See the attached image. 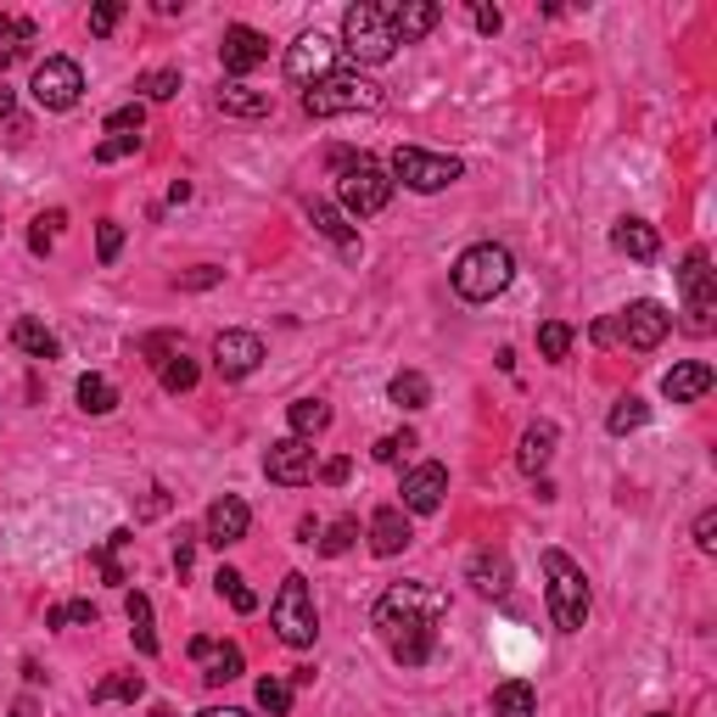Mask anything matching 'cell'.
Here are the masks:
<instances>
[{"label":"cell","mask_w":717,"mask_h":717,"mask_svg":"<svg viewBox=\"0 0 717 717\" xmlns=\"http://www.w3.org/2000/svg\"><path fill=\"white\" fill-rule=\"evenodd\" d=\"M471 23H476V34H499V28H505V12H499V7H471Z\"/></svg>","instance_id":"cell-51"},{"label":"cell","mask_w":717,"mask_h":717,"mask_svg":"<svg viewBox=\"0 0 717 717\" xmlns=\"http://www.w3.org/2000/svg\"><path fill=\"white\" fill-rule=\"evenodd\" d=\"M471 589L488 594V600H505V594H510V560H505L499 550L471 555Z\"/></svg>","instance_id":"cell-22"},{"label":"cell","mask_w":717,"mask_h":717,"mask_svg":"<svg viewBox=\"0 0 717 717\" xmlns=\"http://www.w3.org/2000/svg\"><path fill=\"white\" fill-rule=\"evenodd\" d=\"M140 695H147V679H140V673H113V679H102V684L90 690L95 706H107V701H140Z\"/></svg>","instance_id":"cell-34"},{"label":"cell","mask_w":717,"mask_h":717,"mask_svg":"<svg viewBox=\"0 0 717 717\" xmlns=\"http://www.w3.org/2000/svg\"><path fill=\"white\" fill-rule=\"evenodd\" d=\"M7 113H12V90H7V84H0V118H7Z\"/></svg>","instance_id":"cell-58"},{"label":"cell","mask_w":717,"mask_h":717,"mask_svg":"<svg viewBox=\"0 0 717 717\" xmlns=\"http://www.w3.org/2000/svg\"><path fill=\"white\" fill-rule=\"evenodd\" d=\"M343 51L365 68H381L393 51H398V39H393V23H388V7H370V0H359V7L343 12Z\"/></svg>","instance_id":"cell-6"},{"label":"cell","mask_w":717,"mask_h":717,"mask_svg":"<svg viewBox=\"0 0 717 717\" xmlns=\"http://www.w3.org/2000/svg\"><path fill=\"white\" fill-rule=\"evenodd\" d=\"M163 510H169V494H163V488H152V494H147V505H140V516L152 521V516H163Z\"/></svg>","instance_id":"cell-55"},{"label":"cell","mask_w":717,"mask_h":717,"mask_svg":"<svg viewBox=\"0 0 717 717\" xmlns=\"http://www.w3.org/2000/svg\"><path fill=\"white\" fill-rule=\"evenodd\" d=\"M213 365H219L224 381H242V375H253L264 365V343L253 337V331H219V337H213Z\"/></svg>","instance_id":"cell-15"},{"label":"cell","mask_w":717,"mask_h":717,"mask_svg":"<svg viewBox=\"0 0 717 717\" xmlns=\"http://www.w3.org/2000/svg\"><path fill=\"white\" fill-rule=\"evenodd\" d=\"M375 107H381V90L359 73H331V79L303 90L309 118H343V113H375Z\"/></svg>","instance_id":"cell-7"},{"label":"cell","mask_w":717,"mask_h":717,"mask_svg":"<svg viewBox=\"0 0 717 717\" xmlns=\"http://www.w3.org/2000/svg\"><path fill=\"white\" fill-rule=\"evenodd\" d=\"M555 438H560V432H555V426H550V420H533V426H528V432H521V449H516V465H521V471H528V476H539V471L550 465V454H555Z\"/></svg>","instance_id":"cell-23"},{"label":"cell","mask_w":717,"mask_h":717,"mask_svg":"<svg viewBox=\"0 0 717 717\" xmlns=\"http://www.w3.org/2000/svg\"><path fill=\"white\" fill-rule=\"evenodd\" d=\"M337 174H343V180H337L343 213H354V219H370V213H381V208L393 203V174L381 169L375 158H348Z\"/></svg>","instance_id":"cell-8"},{"label":"cell","mask_w":717,"mask_h":717,"mask_svg":"<svg viewBox=\"0 0 717 717\" xmlns=\"http://www.w3.org/2000/svg\"><path fill=\"white\" fill-rule=\"evenodd\" d=\"M135 90H147V102H169V95L180 90V68H158V73H147Z\"/></svg>","instance_id":"cell-45"},{"label":"cell","mask_w":717,"mask_h":717,"mask_svg":"<svg viewBox=\"0 0 717 717\" xmlns=\"http://www.w3.org/2000/svg\"><path fill=\"white\" fill-rule=\"evenodd\" d=\"M0 45H7V57H18L23 45H34V23H28V18H7V12H0Z\"/></svg>","instance_id":"cell-43"},{"label":"cell","mask_w":717,"mask_h":717,"mask_svg":"<svg viewBox=\"0 0 717 717\" xmlns=\"http://www.w3.org/2000/svg\"><path fill=\"white\" fill-rule=\"evenodd\" d=\"M12 717H34V712H28V701H23V706H18V712H12Z\"/></svg>","instance_id":"cell-59"},{"label":"cell","mask_w":717,"mask_h":717,"mask_svg":"<svg viewBox=\"0 0 717 717\" xmlns=\"http://www.w3.org/2000/svg\"><path fill=\"white\" fill-rule=\"evenodd\" d=\"M224 269H213V264H203V269H190V275H180V286H185V292H203V286H213Z\"/></svg>","instance_id":"cell-53"},{"label":"cell","mask_w":717,"mask_h":717,"mask_svg":"<svg viewBox=\"0 0 717 717\" xmlns=\"http://www.w3.org/2000/svg\"><path fill=\"white\" fill-rule=\"evenodd\" d=\"M12 348L28 354V359H57V354H62V343H57L39 320H18V325H12Z\"/></svg>","instance_id":"cell-28"},{"label":"cell","mask_w":717,"mask_h":717,"mask_svg":"<svg viewBox=\"0 0 717 717\" xmlns=\"http://www.w3.org/2000/svg\"><path fill=\"white\" fill-rule=\"evenodd\" d=\"M460 174H465V163L449 158V152H420V147H398L393 152V180H404L409 190H420V197H432V190L454 185Z\"/></svg>","instance_id":"cell-9"},{"label":"cell","mask_w":717,"mask_h":717,"mask_svg":"<svg viewBox=\"0 0 717 717\" xmlns=\"http://www.w3.org/2000/svg\"><path fill=\"white\" fill-rule=\"evenodd\" d=\"M611 247L628 253V258H639V264H650V258L661 253V235H656L645 219H623V224L611 230Z\"/></svg>","instance_id":"cell-24"},{"label":"cell","mask_w":717,"mask_h":717,"mask_svg":"<svg viewBox=\"0 0 717 717\" xmlns=\"http://www.w3.org/2000/svg\"><path fill=\"white\" fill-rule=\"evenodd\" d=\"M158 375H163V393H190V388H197V359H190L185 348H174L163 365H158Z\"/></svg>","instance_id":"cell-32"},{"label":"cell","mask_w":717,"mask_h":717,"mask_svg":"<svg viewBox=\"0 0 717 717\" xmlns=\"http://www.w3.org/2000/svg\"><path fill=\"white\" fill-rule=\"evenodd\" d=\"M118 253H124V224H118V219H102V224H95V258L113 264Z\"/></svg>","instance_id":"cell-44"},{"label":"cell","mask_w":717,"mask_h":717,"mask_svg":"<svg viewBox=\"0 0 717 717\" xmlns=\"http://www.w3.org/2000/svg\"><path fill=\"white\" fill-rule=\"evenodd\" d=\"M679 286H684V314H690L684 325L695 331V337H706V331H712V309H717V292H712V264H706V253H701V247L684 258Z\"/></svg>","instance_id":"cell-11"},{"label":"cell","mask_w":717,"mask_h":717,"mask_svg":"<svg viewBox=\"0 0 717 717\" xmlns=\"http://www.w3.org/2000/svg\"><path fill=\"white\" fill-rule=\"evenodd\" d=\"M269 623L280 634V645H292V650H309L314 634H320V611H314V589L303 571H286V583L269 605Z\"/></svg>","instance_id":"cell-5"},{"label":"cell","mask_w":717,"mask_h":717,"mask_svg":"<svg viewBox=\"0 0 717 717\" xmlns=\"http://www.w3.org/2000/svg\"><path fill=\"white\" fill-rule=\"evenodd\" d=\"M404 516H432L438 505H443V494H449V471L443 465H415L409 476H404Z\"/></svg>","instance_id":"cell-16"},{"label":"cell","mask_w":717,"mask_h":717,"mask_svg":"<svg viewBox=\"0 0 717 717\" xmlns=\"http://www.w3.org/2000/svg\"><path fill=\"white\" fill-rule=\"evenodd\" d=\"M219 57H224V73H253L258 62H269V39L247 23H230L219 39Z\"/></svg>","instance_id":"cell-17"},{"label":"cell","mask_w":717,"mask_h":717,"mask_svg":"<svg viewBox=\"0 0 717 717\" xmlns=\"http://www.w3.org/2000/svg\"><path fill=\"white\" fill-rule=\"evenodd\" d=\"M544 578H550V616L560 634H578L583 616H589V578L583 566L560 555V550H544Z\"/></svg>","instance_id":"cell-4"},{"label":"cell","mask_w":717,"mask_h":717,"mask_svg":"<svg viewBox=\"0 0 717 717\" xmlns=\"http://www.w3.org/2000/svg\"><path fill=\"white\" fill-rule=\"evenodd\" d=\"M62 224H68V213H62V208H51V213H39V219H34V230H28V247H34V253L45 258V253H51V247H57V235H62Z\"/></svg>","instance_id":"cell-38"},{"label":"cell","mask_w":717,"mask_h":717,"mask_svg":"<svg viewBox=\"0 0 717 717\" xmlns=\"http://www.w3.org/2000/svg\"><path fill=\"white\" fill-rule=\"evenodd\" d=\"M673 331V314H667L661 303H650V298H639V303H628L623 314H611V320H600L589 337L600 343V348H634V354H650V348H661V337Z\"/></svg>","instance_id":"cell-3"},{"label":"cell","mask_w":717,"mask_h":717,"mask_svg":"<svg viewBox=\"0 0 717 717\" xmlns=\"http://www.w3.org/2000/svg\"><path fill=\"white\" fill-rule=\"evenodd\" d=\"M348 471H354V465H348V460L337 454V460H325V465H320V483H331V488H343V483H348Z\"/></svg>","instance_id":"cell-54"},{"label":"cell","mask_w":717,"mask_h":717,"mask_svg":"<svg viewBox=\"0 0 717 717\" xmlns=\"http://www.w3.org/2000/svg\"><path fill=\"white\" fill-rule=\"evenodd\" d=\"M354 539H359V521H354V516L331 521L325 539H320V555H348V550H354Z\"/></svg>","instance_id":"cell-39"},{"label":"cell","mask_w":717,"mask_h":717,"mask_svg":"<svg viewBox=\"0 0 717 717\" xmlns=\"http://www.w3.org/2000/svg\"><path fill=\"white\" fill-rule=\"evenodd\" d=\"M409 449H420V443H415V432H388V438H381V443H375L370 454H375L381 465H398V460H404Z\"/></svg>","instance_id":"cell-46"},{"label":"cell","mask_w":717,"mask_h":717,"mask_svg":"<svg viewBox=\"0 0 717 717\" xmlns=\"http://www.w3.org/2000/svg\"><path fill=\"white\" fill-rule=\"evenodd\" d=\"M124 611H129V639H135V650H140V656H158V628H152V600H147V594H140V589H135V594L124 600Z\"/></svg>","instance_id":"cell-27"},{"label":"cell","mask_w":717,"mask_h":717,"mask_svg":"<svg viewBox=\"0 0 717 717\" xmlns=\"http://www.w3.org/2000/svg\"><path fill=\"white\" fill-rule=\"evenodd\" d=\"M129 152H140V135H107L102 147H95V163H118Z\"/></svg>","instance_id":"cell-47"},{"label":"cell","mask_w":717,"mask_h":717,"mask_svg":"<svg viewBox=\"0 0 717 717\" xmlns=\"http://www.w3.org/2000/svg\"><path fill=\"white\" fill-rule=\"evenodd\" d=\"M388 23H393L398 45H415V39H426L443 23V7H438V0H404V7H388Z\"/></svg>","instance_id":"cell-18"},{"label":"cell","mask_w":717,"mask_h":717,"mask_svg":"<svg viewBox=\"0 0 717 717\" xmlns=\"http://www.w3.org/2000/svg\"><path fill=\"white\" fill-rule=\"evenodd\" d=\"M309 224L325 235L331 247H337L343 258H359V230H348V213L331 208V203H309Z\"/></svg>","instance_id":"cell-21"},{"label":"cell","mask_w":717,"mask_h":717,"mask_svg":"<svg viewBox=\"0 0 717 717\" xmlns=\"http://www.w3.org/2000/svg\"><path fill=\"white\" fill-rule=\"evenodd\" d=\"M213 583H219V594H224V600H230L235 611H242V616H247V611H258V594L247 589V578H242V571L219 566V578H213Z\"/></svg>","instance_id":"cell-37"},{"label":"cell","mask_w":717,"mask_h":717,"mask_svg":"<svg viewBox=\"0 0 717 717\" xmlns=\"http://www.w3.org/2000/svg\"><path fill=\"white\" fill-rule=\"evenodd\" d=\"M443 616H449V594H438L432 583H393L375 600V634L388 639L398 667H420L432 661Z\"/></svg>","instance_id":"cell-1"},{"label":"cell","mask_w":717,"mask_h":717,"mask_svg":"<svg viewBox=\"0 0 717 717\" xmlns=\"http://www.w3.org/2000/svg\"><path fill=\"white\" fill-rule=\"evenodd\" d=\"M247 528H253L247 499H242V494H224V499H213V505H208L203 539H208L213 550H230V544H242V539H247Z\"/></svg>","instance_id":"cell-14"},{"label":"cell","mask_w":717,"mask_h":717,"mask_svg":"<svg viewBox=\"0 0 717 717\" xmlns=\"http://www.w3.org/2000/svg\"><path fill=\"white\" fill-rule=\"evenodd\" d=\"M219 113L224 118H269V95L247 90V84H224L219 90Z\"/></svg>","instance_id":"cell-26"},{"label":"cell","mask_w":717,"mask_h":717,"mask_svg":"<svg viewBox=\"0 0 717 717\" xmlns=\"http://www.w3.org/2000/svg\"><path fill=\"white\" fill-rule=\"evenodd\" d=\"M695 544H701L706 555L717 550V510H701V516H695Z\"/></svg>","instance_id":"cell-50"},{"label":"cell","mask_w":717,"mask_h":717,"mask_svg":"<svg viewBox=\"0 0 717 717\" xmlns=\"http://www.w3.org/2000/svg\"><path fill=\"white\" fill-rule=\"evenodd\" d=\"M140 124H147V107H140V102L107 113V129H113V135H140Z\"/></svg>","instance_id":"cell-49"},{"label":"cell","mask_w":717,"mask_h":717,"mask_svg":"<svg viewBox=\"0 0 717 717\" xmlns=\"http://www.w3.org/2000/svg\"><path fill=\"white\" fill-rule=\"evenodd\" d=\"M230 679H242V645H219L213 656H208V673H203V684H230Z\"/></svg>","instance_id":"cell-35"},{"label":"cell","mask_w":717,"mask_h":717,"mask_svg":"<svg viewBox=\"0 0 717 717\" xmlns=\"http://www.w3.org/2000/svg\"><path fill=\"white\" fill-rule=\"evenodd\" d=\"M190 555H197V533H185V528H180V544H174V571H180V578L190 571Z\"/></svg>","instance_id":"cell-52"},{"label":"cell","mask_w":717,"mask_h":717,"mask_svg":"<svg viewBox=\"0 0 717 717\" xmlns=\"http://www.w3.org/2000/svg\"><path fill=\"white\" fill-rule=\"evenodd\" d=\"M213 650H219V645H213V639H190V656H197V661H208V656H213Z\"/></svg>","instance_id":"cell-57"},{"label":"cell","mask_w":717,"mask_h":717,"mask_svg":"<svg viewBox=\"0 0 717 717\" xmlns=\"http://www.w3.org/2000/svg\"><path fill=\"white\" fill-rule=\"evenodd\" d=\"M409 516L398 510V505H381L375 516H370V550L381 555V560H393V555H404L409 550Z\"/></svg>","instance_id":"cell-19"},{"label":"cell","mask_w":717,"mask_h":717,"mask_svg":"<svg viewBox=\"0 0 717 717\" xmlns=\"http://www.w3.org/2000/svg\"><path fill=\"white\" fill-rule=\"evenodd\" d=\"M68 623L95 628V605H90V600H73V605H51V611H45V628H68Z\"/></svg>","instance_id":"cell-42"},{"label":"cell","mask_w":717,"mask_h":717,"mask_svg":"<svg viewBox=\"0 0 717 717\" xmlns=\"http://www.w3.org/2000/svg\"><path fill=\"white\" fill-rule=\"evenodd\" d=\"M539 712V690L528 679H505L494 690V717H533Z\"/></svg>","instance_id":"cell-25"},{"label":"cell","mask_w":717,"mask_h":717,"mask_svg":"<svg viewBox=\"0 0 717 717\" xmlns=\"http://www.w3.org/2000/svg\"><path fill=\"white\" fill-rule=\"evenodd\" d=\"M258 706L269 717H286V712H292V684H286V679H258Z\"/></svg>","instance_id":"cell-41"},{"label":"cell","mask_w":717,"mask_h":717,"mask_svg":"<svg viewBox=\"0 0 717 717\" xmlns=\"http://www.w3.org/2000/svg\"><path fill=\"white\" fill-rule=\"evenodd\" d=\"M34 102L45 107V113H73L79 107V95H84V73H79V62L73 57H45L39 68H34Z\"/></svg>","instance_id":"cell-10"},{"label":"cell","mask_w":717,"mask_h":717,"mask_svg":"<svg viewBox=\"0 0 717 717\" xmlns=\"http://www.w3.org/2000/svg\"><path fill=\"white\" fill-rule=\"evenodd\" d=\"M129 544H135V533L118 528L102 550H95V566H102V578H107V583H129V566H124V550H129Z\"/></svg>","instance_id":"cell-31"},{"label":"cell","mask_w":717,"mask_h":717,"mask_svg":"<svg viewBox=\"0 0 717 717\" xmlns=\"http://www.w3.org/2000/svg\"><path fill=\"white\" fill-rule=\"evenodd\" d=\"M539 354H544V359H566V354H571V325L544 320V325H539Z\"/></svg>","instance_id":"cell-40"},{"label":"cell","mask_w":717,"mask_h":717,"mask_svg":"<svg viewBox=\"0 0 717 717\" xmlns=\"http://www.w3.org/2000/svg\"><path fill=\"white\" fill-rule=\"evenodd\" d=\"M286 420H292V438H320L325 426H331V404H320V398H298L292 409H286Z\"/></svg>","instance_id":"cell-30"},{"label":"cell","mask_w":717,"mask_h":717,"mask_svg":"<svg viewBox=\"0 0 717 717\" xmlns=\"http://www.w3.org/2000/svg\"><path fill=\"white\" fill-rule=\"evenodd\" d=\"M388 393H393L398 409H426V404H432V381H426L420 370H398Z\"/></svg>","instance_id":"cell-33"},{"label":"cell","mask_w":717,"mask_h":717,"mask_svg":"<svg viewBox=\"0 0 717 717\" xmlns=\"http://www.w3.org/2000/svg\"><path fill=\"white\" fill-rule=\"evenodd\" d=\"M645 420H650V404H645V398H634V393H628L623 404H616V409L605 415V426H611V432H616V438H628V432H639V426H645Z\"/></svg>","instance_id":"cell-36"},{"label":"cell","mask_w":717,"mask_h":717,"mask_svg":"<svg viewBox=\"0 0 717 717\" xmlns=\"http://www.w3.org/2000/svg\"><path fill=\"white\" fill-rule=\"evenodd\" d=\"M197 717H253V712H242V706H208V712H197Z\"/></svg>","instance_id":"cell-56"},{"label":"cell","mask_w":717,"mask_h":717,"mask_svg":"<svg viewBox=\"0 0 717 717\" xmlns=\"http://www.w3.org/2000/svg\"><path fill=\"white\" fill-rule=\"evenodd\" d=\"M79 409L84 415H113L118 409V388H113V381L107 375H79Z\"/></svg>","instance_id":"cell-29"},{"label":"cell","mask_w":717,"mask_h":717,"mask_svg":"<svg viewBox=\"0 0 717 717\" xmlns=\"http://www.w3.org/2000/svg\"><path fill=\"white\" fill-rule=\"evenodd\" d=\"M331 68H337V45H331L325 34H303L292 51H286V79L292 84H320V79H331Z\"/></svg>","instance_id":"cell-13"},{"label":"cell","mask_w":717,"mask_h":717,"mask_svg":"<svg viewBox=\"0 0 717 717\" xmlns=\"http://www.w3.org/2000/svg\"><path fill=\"white\" fill-rule=\"evenodd\" d=\"M650 717H667V712H650Z\"/></svg>","instance_id":"cell-60"},{"label":"cell","mask_w":717,"mask_h":717,"mask_svg":"<svg viewBox=\"0 0 717 717\" xmlns=\"http://www.w3.org/2000/svg\"><path fill=\"white\" fill-rule=\"evenodd\" d=\"M264 476H269V483H280V488H303L309 476H314V443H309V438H280V443H269Z\"/></svg>","instance_id":"cell-12"},{"label":"cell","mask_w":717,"mask_h":717,"mask_svg":"<svg viewBox=\"0 0 717 717\" xmlns=\"http://www.w3.org/2000/svg\"><path fill=\"white\" fill-rule=\"evenodd\" d=\"M510 280H516V258L499 242H476L454 258V292L465 303H494Z\"/></svg>","instance_id":"cell-2"},{"label":"cell","mask_w":717,"mask_h":717,"mask_svg":"<svg viewBox=\"0 0 717 717\" xmlns=\"http://www.w3.org/2000/svg\"><path fill=\"white\" fill-rule=\"evenodd\" d=\"M712 381H717V375H712L706 359H684V365H673V370L661 375V393L673 398V404H695V398L712 393Z\"/></svg>","instance_id":"cell-20"},{"label":"cell","mask_w":717,"mask_h":717,"mask_svg":"<svg viewBox=\"0 0 717 717\" xmlns=\"http://www.w3.org/2000/svg\"><path fill=\"white\" fill-rule=\"evenodd\" d=\"M118 23H124V7H118V0H102V7L90 12V34H95V39H107Z\"/></svg>","instance_id":"cell-48"}]
</instances>
